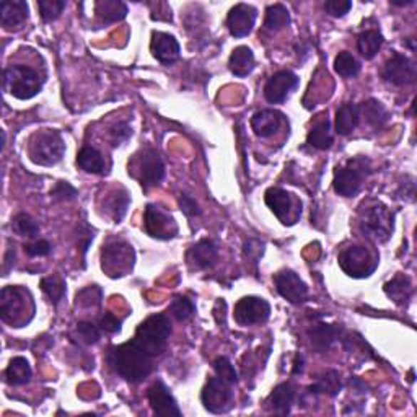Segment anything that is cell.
Masks as SVG:
<instances>
[{
  "label": "cell",
  "instance_id": "1",
  "mask_svg": "<svg viewBox=\"0 0 417 417\" xmlns=\"http://www.w3.org/2000/svg\"><path fill=\"white\" fill-rule=\"evenodd\" d=\"M108 362L114 372L133 383L144 380L152 372V356L142 351L134 341L113 347L108 354Z\"/></svg>",
  "mask_w": 417,
  "mask_h": 417
},
{
  "label": "cell",
  "instance_id": "2",
  "mask_svg": "<svg viewBox=\"0 0 417 417\" xmlns=\"http://www.w3.org/2000/svg\"><path fill=\"white\" fill-rule=\"evenodd\" d=\"M361 232L365 238L372 240L375 243H385L391 237L393 227H395V217L385 204L379 201H369L361 207Z\"/></svg>",
  "mask_w": 417,
  "mask_h": 417
},
{
  "label": "cell",
  "instance_id": "3",
  "mask_svg": "<svg viewBox=\"0 0 417 417\" xmlns=\"http://www.w3.org/2000/svg\"><path fill=\"white\" fill-rule=\"evenodd\" d=\"M170 334H171L170 319L167 315L160 313V315L148 316L144 323H140V326L137 328L133 341L142 351H145L148 356L155 357L165 351Z\"/></svg>",
  "mask_w": 417,
  "mask_h": 417
},
{
  "label": "cell",
  "instance_id": "4",
  "mask_svg": "<svg viewBox=\"0 0 417 417\" xmlns=\"http://www.w3.org/2000/svg\"><path fill=\"white\" fill-rule=\"evenodd\" d=\"M372 173L370 160L365 157L351 158L344 167L336 170L334 175V191L342 197H354L361 191L362 182Z\"/></svg>",
  "mask_w": 417,
  "mask_h": 417
},
{
  "label": "cell",
  "instance_id": "5",
  "mask_svg": "<svg viewBox=\"0 0 417 417\" xmlns=\"http://www.w3.org/2000/svg\"><path fill=\"white\" fill-rule=\"evenodd\" d=\"M43 88V80L28 66H11L4 71V90L19 100H30Z\"/></svg>",
  "mask_w": 417,
  "mask_h": 417
},
{
  "label": "cell",
  "instance_id": "6",
  "mask_svg": "<svg viewBox=\"0 0 417 417\" xmlns=\"http://www.w3.org/2000/svg\"><path fill=\"white\" fill-rule=\"evenodd\" d=\"M66 152V144L57 130H41L31 137L30 157L36 165L53 167L59 163Z\"/></svg>",
  "mask_w": 417,
  "mask_h": 417
},
{
  "label": "cell",
  "instance_id": "7",
  "mask_svg": "<svg viewBox=\"0 0 417 417\" xmlns=\"http://www.w3.org/2000/svg\"><path fill=\"white\" fill-rule=\"evenodd\" d=\"M28 305H33L30 294L20 287L10 285V287L2 289V292H0V315H2L5 323L20 326L23 323L30 321V318L25 316Z\"/></svg>",
  "mask_w": 417,
  "mask_h": 417
},
{
  "label": "cell",
  "instance_id": "8",
  "mask_svg": "<svg viewBox=\"0 0 417 417\" xmlns=\"http://www.w3.org/2000/svg\"><path fill=\"white\" fill-rule=\"evenodd\" d=\"M101 266L111 277H121L134 266V249L124 242H113L103 248Z\"/></svg>",
  "mask_w": 417,
  "mask_h": 417
},
{
  "label": "cell",
  "instance_id": "9",
  "mask_svg": "<svg viewBox=\"0 0 417 417\" xmlns=\"http://www.w3.org/2000/svg\"><path fill=\"white\" fill-rule=\"evenodd\" d=\"M339 266L347 276L362 279L369 277L376 269V261L365 247H349L339 254Z\"/></svg>",
  "mask_w": 417,
  "mask_h": 417
},
{
  "label": "cell",
  "instance_id": "10",
  "mask_svg": "<svg viewBox=\"0 0 417 417\" xmlns=\"http://www.w3.org/2000/svg\"><path fill=\"white\" fill-rule=\"evenodd\" d=\"M201 399L204 408L207 409L209 413L212 414L227 413L232 406L233 399L232 386L228 381L222 380L220 376H212V379H209L207 383H205Z\"/></svg>",
  "mask_w": 417,
  "mask_h": 417
},
{
  "label": "cell",
  "instance_id": "11",
  "mask_svg": "<svg viewBox=\"0 0 417 417\" xmlns=\"http://www.w3.org/2000/svg\"><path fill=\"white\" fill-rule=\"evenodd\" d=\"M271 316V307L259 297H243L235 305V321L240 326L266 323Z\"/></svg>",
  "mask_w": 417,
  "mask_h": 417
},
{
  "label": "cell",
  "instance_id": "12",
  "mask_svg": "<svg viewBox=\"0 0 417 417\" xmlns=\"http://www.w3.org/2000/svg\"><path fill=\"white\" fill-rule=\"evenodd\" d=\"M144 224L148 235L158 240H170L178 233V225L173 217L153 204L147 205Z\"/></svg>",
  "mask_w": 417,
  "mask_h": 417
},
{
  "label": "cell",
  "instance_id": "13",
  "mask_svg": "<svg viewBox=\"0 0 417 417\" xmlns=\"http://www.w3.org/2000/svg\"><path fill=\"white\" fill-rule=\"evenodd\" d=\"M264 199L267 207L284 224H294L302 214V209H295L292 194L281 190V187H271V190H267Z\"/></svg>",
  "mask_w": 417,
  "mask_h": 417
},
{
  "label": "cell",
  "instance_id": "14",
  "mask_svg": "<svg viewBox=\"0 0 417 417\" xmlns=\"http://www.w3.org/2000/svg\"><path fill=\"white\" fill-rule=\"evenodd\" d=\"M274 284L281 297L289 300L290 304H302L308 297L307 284L302 281L300 276L290 269H284L274 276Z\"/></svg>",
  "mask_w": 417,
  "mask_h": 417
},
{
  "label": "cell",
  "instance_id": "15",
  "mask_svg": "<svg viewBox=\"0 0 417 417\" xmlns=\"http://www.w3.org/2000/svg\"><path fill=\"white\" fill-rule=\"evenodd\" d=\"M165 176V165L160 158L158 153L152 148L147 150L139 157L137 162V178H139L140 185L148 190V187L157 186Z\"/></svg>",
  "mask_w": 417,
  "mask_h": 417
},
{
  "label": "cell",
  "instance_id": "16",
  "mask_svg": "<svg viewBox=\"0 0 417 417\" xmlns=\"http://www.w3.org/2000/svg\"><path fill=\"white\" fill-rule=\"evenodd\" d=\"M383 78L396 87L409 85L416 80V64L409 57L395 53L386 61L383 68Z\"/></svg>",
  "mask_w": 417,
  "mask_h": 417
},
{
  "label": "cell",
  "instance_id": "17",
  "mask_svg": "<svg viewBox=\"0 0 417 417\" xmlns=\"http://www.w3.org/2000/svg\"><path fill=\"white\" fill-rule=\"evenodd\" d=\"M299 85V77L290 71H281L267 80L264 87V96L271 105H279L287 100V96L292 93Z\"/></svg>",
  "mask_w": 417,
  "mask_h": 417
},
{
  "label": "cell",
  "instance_id": "18",
  "mask_svg": "<svg viewBox=\"0 0 417 417\" xmlns=\"http://www.w3.org/2000/svg\"><path fill=\"white\" fill-rule=\"evenodd\" d=\"M256 16H258V11H256L254 7H251V5L248 4L235 5L227 16V26L228 30H230L232 36L235 38L248 36V34L253 31Z\"/></svg>",
  "mask_w": 417,
  "mask_h": 417
},
{
  "label": "cell",
  "instance_id": "19",
  "mask_svg": "<svg viewBox=\"0 0 417 417\" xmlns=\"http://www.w3.org/2000/svg\"><path fill=\"white\" fill-rule=\"evenodd\" d=\"M148 403L157 416H181V411L176 404V399L171 395L163 381H155L147 393Z\"/></svg>",
  "mask_w": 417,
  "mask_h": 417
},
{
  "label": "cell",
  "instance_id": "20",
  "mask_svg": "<svg viewBox=\"0 0 417 417\" xmlns=\"http://www.w3.org/2000/svg\"><path fill=\"white\" fill-rule=\"evenodd\" d=\"M150 48L153 57L162 64L170 66L180 59V44L175 36H171L168 33H153Z\"/></svg>",
  "mask_w": 417,
  "mask_h": 417
},
{
  "label": "cell",
  "instance_id": "21",
  "mask_svg": "<svg viewBox=\"0 0 417 417\" xmlns=\"http://www.w3.org/2000/svg\"><path fill=\"white\" fill-rule=\"evenodd\" d=\"M186 261L192 269H207L217 261V247L212 240H201L190 248Z\"/></svg>",
  "mask_w": 417,
  "mask_h": 417
},
{
  "label": "cell",
  "instance_id": "22",
  "mask_svg": "<svg viewBox=\"0 0 417 417\" xmlns=\"http://www.w3.org/2000/svg\"><path fill=\"white\" fill-rule=\"evenodd\" d=\"M282 125V114L274 110H262L254 114L251 118V129L253 133L266 139V137H271L281 129Z\"/></svg>",
  "mask_w": 417,
  "mask_h": 417
},
{
  "label": "cell",
  "instance_id": "23",
  "mask_svg": "<svg viewBox=\"0 0 417 417\" xmlns=\"http://www.w3.org/2000/svg\"><path fill=\"white\" fill-rule=\"evenodd\" d=\"M28 19V4L23 0H14V2L0 4V23L4 28H15L25 23Z\"/></svg>",
  "mask_w": 417,
  "mask_h": 417
},
{
  "label": "cell",
  "instance_id": "24",
  "mask_svg": "<svg viewBox=\"0 0 417 417\" xmlns=\"http://www.w3.org/2000/svg\"><path fill=\"white\" fill-rule=\"evenodd\" d=\"M342 331L336 324H324L319 323L310 331V341L312 346L315 347L318 352H326L329 347L333 346L334 341L341 339Z\"/></svg>",
  "mask_w": 417,
  "mask_h": 417
},
{
  "label": "cell",
  "instance_id": "25",
  "mask_svg": "<svg viewBox=\"0 0 417 417\" xmlns=\"http://www.w3.org/2000/svg\"><path fill=\"white\" fill-rule=\"evenodd\" d=\"M359 121H361V108L354 103H346L336 113V133L339 135H349L352 130H356Z\"/></svg>",
  "mask_w": 417,
  "mask_h": 417
},
{
  "label": "cell",
  "instance_id": "26",
  "mask_svg": "<svg viewBox=\"0 0 417 417\" xmlns=\"http://www.w3.org/2000/svg\"><path fill=\"white\" fill-rule=\"evenodd\" d=\"M295 399V386L292 383H282L274 388L269 396V406L279 416H287L290 413Z\"/></svg>",
  "mask_w": 417,
  "mask_h": 417
},
{
  "label": "cell",
  "instance_id": "27",
  "mask_svg": "<svg viewBox=\"0 0 417 417\" xmlns=\"http://www.w3.org/2000/svg\"><path fill=\"white\" fill-rule=\"evenodd\" d=\"M228 67H230L232 73H235L237 77H247L253 72L254 68V54L248 46H240V48L233 49L228 61Z\"/></svg>",
  "mask_w": 417,
  "mask_h": 417
},
{
  "label": "cell",
  "instance_id": "28",
  "mask_svg": "<svg viewBox=\"0 0 417 417\" xmlns=\"http://www.w3.org/2000/svg\"><path fill=\"white\" fill-rule=\"evenodd\" d=\"M307 144L319 148V150H326L333 144V134H331V123L326 116H321L319 121L315 123L310 133L307 137Z\"/></svg>",
  "mask_w": 417,
  "mask_h": 417
},
{
  "label": "cell",
  "instance_id": "29",
  "mask_svg": "<svg viewBox=\"0 0 417 417\" xmlns=\"http://www.w3.org/2000/svg\"><path fill=\"white\" fill-rule=\"evenodd\" d=\"M95 11L98 19L108 25V23H114L125 19L128 15V7L121 0H100L95 4Z\"/></svg>",
  "mask_w": 417,
  "mask_h": 417
},
{
  "label": "cell",
  "instance_id": "30",
  "mask_svg": "<svg viewBox=\"0 0 417 417\" xmlns=\"http://www.w3.org/2000/svg\"><path fill=\"white\" fill-rule=\"evenodd\" d=\"M31 367L30 362L25 357H14L9 364V367L5 369V380L10 385H25L31 380Z\"/></svg>",
  "mask_w": 417,
  "mask_h": 417
},
{
  "label": "cell",
  "instance_id": "31",
  "mask_svg": "<svg viewBox=\"0 0 417 417\" xmlns=\"http://www.w3.org/2000/svg\"><path fill=\"white\" fill-rule=\"evenodd\" d=\"M385 292L396 302V304L403 305L409 300L411 294H413V284H411V279L404 274H398L395 279H391L390 282L385 284Z\"/></svg>",
  "mask_w": 417,
  "mask_h": 417
},
{
  "label": "cell",
  "instance_id": "32",
  "mask_svg": "<svg viewBox=\"0 0 417 417\" xmlns=\"http://www.w3.org/2000/svg\"><path fill=\"white\" fill-rule=\"evenodd\" d=\"M359 108H361V114H364V118L367 119V123L376 130L383 128V125L388 123V119H390V114H388V111L385 110V106L374 98L364 101L362 106H359Z\"/></svg>",
  "mask_w": 417,
  "mask_h": 417
},
{
  "label": "cell",
  "instance_id": "33",
  "mask_svg": "<svg viewBox=\"0 0 417 417\" xmlns=\"http://www.w3.org/2000/svg\"><path fill=\"white\" fill-rule=\"evenodd\" d=\"M381 44H383V36L376 30L362 31L357 38V49L365 59H374L380 51Z\"/></svg>",
  "mask_w": 417,
  "mask_h": 417
},
{
  "label": "cell",
  "instance_id": "34",
  "mask_svg": "<svg viewBox=\"0 0 417 417\" xmlns=\"http://www.w3.org/2000/svg\"><path fill=\"white\" fill-rule=\"evenodd\" d=\"M78 167L82 168L87 173H103L105 170V158H103L101 153L93 147H83L82 150L78 152L77 157Z\"/></svg>",
  "mask_w": 417,
  "mask_h": 417
},
{
  "label": "cell",
  "instance_id": "35",
  "mask_svg": "<svg viewBox=\"0 0 417 417\" xmlns=\"http://www.w3.org/2000/svg\"><path fill=\"white\" fill-rule=\"evenodd\" d=\"M289 25H290V14L285 5L274 4L266 10V20H264L266 30L277 33L284 30V28H287Z\"/></svg>",
  "mask_w": 417,
  "mask_h": 417
},
{
  "label": "cell",
  "instance_id": "36",
  "mask_svg": "<svg viewBox=\"0 0 417 417\" xmlns=\"http://www.w3.org/2000/svg\"><path fill=\"white\" fill-rule=\"evenodd\" d=\"M341 388L342 383L339 374L336 372V370H329V372L324 374L310 390L312 393H323V395L328 396H336L341 391Z\"/></svg>",
  "mask_w": 417,
  "mask_h": 417
},
{
  "label": "cell",
  "instance_id": "37",
  "mask_svg": "<svg viewBox=\"0 0 417 417\" xmlns=\"http://www.w3.org/2000/svg\"><path fill=\"white\" fill-rule=\"evenodd\" d=\"M129 194L124 190L114 191L106 201V209L108 212L111 214L114 222H121L124 219L125 212H128V205H129Z\"/></svg>",
  "mask_w": 417,
  "mask_h": 417
},
{
  "label": "cell",
  "instance_id": "38",
  "mask_svg": "<svg viewBox=\"0 0 417 417\" xmlns=\"http://www.w3.org/2000/svg\"><path fill=\"white\" fill-rule=\"evenodd\" d=\"M334 71L344 78H352L361 72V62L347 51H342L334 59Z\"/></svg>",
  "mask_w": 417,
  "mask_h": 417
},
{
  "label": "cell",
  "instance_id": "39",
  "mask_svg": "<svg viewBox=\"0 0 417 417\" xmlns=\"http://www.w3.org/2000/svg\"><path fill=\"white\" fill-rule=\"evenodd\" d=\"M11 228L16 235L28 237V238H36L39 235V224L33 219L30 214L21 212L14 217L11 220Z\"/></svg>",
  "mask_w": 417,
  "mask_h": 417
},
{
  "label": "cell",
  "instance_id": "40",
  "mask_svg": "<svg viewBox=\"0 0 417 417\" xmlns=\"http://www.w3.org/2000/svg\"><path fill=\"white\" fill-rule=\"evenodd\" d=\"M41 289H43V292L54 302V304H59L66 295V284L61 277H57V276L44 277L41 281Z\"/></svg>",
  "mask_w": 417,
  "mask_h": 417
},
{
  "label": "cell",
  "instance_id": "41",
  "mask_svg": "<svg viewBox=\"0 0 417 417\" xmlns=\"http://www.w3.org/2000/svg\"><path fill=\"white\" fill-rule=\"evenodd\" d=\"M170 312L173 313V316L176 319H180V321H186V319H190L194 315L196 307H194L192 300L187 299V297L178 295V297H175L173 302H171Z\"/></svg>",
  "mask_w": 417,
  "mask_h": 417
},
{
  "label": "cell",
  "instance_id": "42",
  "mask_svg": "<svg viewBox=\"0 0 417 417\" xmlns=\"http://www.w3.org/2000/svg\"><path fill=\"white\" fill-rule=\"evenodd\" d=\"M38 9L44 21H53L59 19L62 10L66 9V2L64 0H39Z\"/></svg>",
  "mask_w": 417,
  "mask_h": 417
},
{
  "label": "cell",
  "instance_id": "43",
  "mask_svg": "<svg viewBox=\"0 0 417 417\" xmlns=\"http://www.w3.org/2000/svg\"><path fill=\"white\" fill-rule=\"evenodd\" d=\"M214 370H215L217 376H220L222 380L228 381V383H230V385L237 383V381H238L237 370H235V367H233L232 362L228 361L227 357H219V359H215V362H214Z\"/></svg>",
  "mask_w": 417,
  "mask_h": 417
},
{
  "label": "cell",
  "instance_id": "44",
  "mask_svg": "<svg viewBox=\"0 0 417 417\" xmlns=\"http://www.w3.org/2000/svg\"><path fill=\"white\" fill-rule=\"evenodd\" d=\"M77 338L85 344H96L100 341V328L90 321H80L76 328Z\"/></svg>",
  "mask_w": 417,
  "mask_h": 417
},
{
  "label": "cell",
  "instance_id": "45",
  "mask_svg": "<svg viewBox=\"0 0 417 417\" xmlns=\"http://www.w3.org/2000/svg\"><path fill=\"white\" fill-rule=\"evenodd\" d=\"M133 134V129H130V125L128 123H118L114 128L110 130V135H111V142L113 145H121L123 142H125Z\"/></svg>",
  "mask_w": 417,
  "mask_h": 417
},
{
  "label": "cell",
  "instance_id": "46",
  "mask_svg": "<svg viewBox=\"0 0 417 417\" xmlns=\"http://www.w3.org/2000/svg\"><path fill=\"white\" fill-rule=\"evenodd\" d=\"M352 9V2L349 0H328L326 4H324V10L328 11L331 16H344L347 11Z\"/></svg>",
  "mask_w": 417,
  "mask_h": 417
},
{
  "label": "cell",
  "instance_id": "47",
  "mask_svg": "<svg viewBox=\"0 0 417 417\" xmlns=\"http://www.w3.org/2000/svg\"><path fill=\"white\" fill-rule=\"evenodd\" d=\"M51 196H53L54 199H57V201H68V199H73L77 196V190L73 187L72 185H68V182H57L56 187L53 191H51Z\"/></svg>",
  "mask_w": 417,
  "mask_h": 417
},
{
  "label": "cell",
  "instance_id": "48",
  "mask_svg": "<svg viewBox=\"0 0 417 417\" xmlns=\"http://www.w3.org/2000/svg\"><path fill=\"white\" fill-rule=\"evenodd\" d=\"M51 249H53V247H51V243L46 242V240H36V242L25 244L26 254L31 256V258H36V256H48L51 253Z\"/></svg>",
  "mask_w": 417,
  "mask_h": 417
},
{
  "label": "cell",
  "instance_id": "49",
  "mask_svg": "<svg viewBox=\"0 0 417 417\" xmlns=\"http://www.w3.org/2000/svg\"><path fill=\"white\" fill-rule=\"evenodd\" d=\"M180 207L187 217H197L201 215V209H199L197 202L190 196V194H181L180 197Z\"/></svg>",
  "mask_w": 417,
  "mask_h": 417
},
{
  "label": "cell",
  "instance_id": "50",
  "mask_svg": "<svg viewBox=\"0 0 417 417\" xmlns=\"http://www.w3.org/2000/svg\"><path fill=\"white\" fill-rule=\"evenodd\" d=\"M100 329L105 331L108 334H114V333H119V329H121V321L113 315V313H106L105 316L101 318L100 321Z\"/></svg>",
  "mask_w": 417,
  "mask_h": 417
},
{
  "label": "cell",
  "instance_id": "51",
  "mask_svg": "<svg viewBox=\"0 0 417 417\" xmlns=\"http://www.w3.org/2000/svg\"><path fill=\"white\" fill-rule=\"evenodd\" d=\"M264 251V244L259 243L258 240H249L244 243V254L248 256V259H258Z\"/></svg>",
  "mask_w": 417,
  "mask_h": 417
},
{
  "label": "cell",
  "instance_id": "52",
  "mask_svg": "<svg viewBox=\"0 0 417 417\" xmlns=\"http://www.w3.org/2000/svg\"><path fill=\"white\" fill-rule=\"evenodd\" d=\"M302 369H304V357H302V356H297V357H295L294 375H299V374L302 372Z\"/></svg>",
  "mask_w": 417,
  "mask_h": 417
},
{
  "label": "cell",
  "instance_id": "53",
  "mask_svg": "<svg viewBox=\"0 0 417 417\" xmlns=\"http://www.w3.org/2000/svg\"><path fill=\"white\" fill-rule=\"evenodd\" d=\"M391 4H393V5H399V7H403V5H411V4H414V0H404V2H396V0H393Z\"/></svg>",
  "mask_w": 417,
  "mask_h": 417
}]
</instances>
